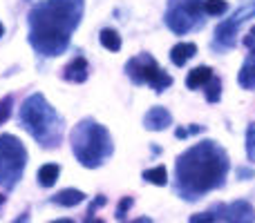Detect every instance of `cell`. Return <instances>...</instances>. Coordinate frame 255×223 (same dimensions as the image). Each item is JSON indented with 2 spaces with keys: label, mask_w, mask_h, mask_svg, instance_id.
Segmentation results:
<instances>
[{
  "label": "cell",
  "mask_w": 255,
  "mask_h": 223,
  "mask_svg": "<svg viewBox=\"0 0 255 223\" xmlns=\"http://www.w3.org/2000/svg\"><path fill=\"white\" fill-rule=\"evenodd\" d=\"M229 170V152L213 139L199 141L177 156L172 190L181 201H199L226 183Z\"/></svg>",
  "instance_id": "cell-1"
},
{
  "label": "cell",
  "mask_w": 255,
  "mask_h": 223,
  "mask_svg": "<svg viewBox=\"0 0 255 223\" xmlns=\"http://www.w3.org/2000/svg\"><path fill=\"white\" fill-rule=\"evenodd\" d=\"M85 11V0H43L27 16V38L36 54L56 58L70 47Z\"/></svg>",
  "instance_id": "cell-2"
},
{
  "label": "cell",
  "mask_w": 255,
  "mask_h": 223,
  "mask_svg": "<svg viewBox=\"0 0 255 223\" xmlns=\"http://www.w3.org/2000/svg\"><path fill=\"white\" fill-rule=\"evenodd\" d=\"M20 127L45 149H54L63 139V118L43 94H31L20 105Z\"/></svg>",
  "instance_id": "cell-3"
},
{
  "label": "cell",
  "mask_w": 255,
  "mask_h": 223,
  "mask_svg": "<svg viewBox=\"0 0 255 223\" xmlns=\"http://www.w3.org/2000/svg\"><path fill=\"white\" fill-rule=\"evenodd\" d=\"M70 143L76 161L88 170L101 167L115 154V141L110 136V130L94 118H83L76 123L70 134Z\"/></svg>",
  "instance_id": "cell-4"
},
{
  "label": "cell",
  "mask_w": 255,
  "mask_h": 223,
  "mask_svg": "<svg viewBox=\"0 0 255 223\" xmlns=\"http://www.w3.org/2000/svg\"><path fill=\"white\" fill-rule=\"evenodd\" d=\"M204 0H168L163 22L175 36H186L190 31H199L206 25Z\"/></svg>",
  "instance_id": "cell-5"
},
{
  "label": "cell",
  "mask_w": 255,
  "mask_h": 223,
  "mask_svg": "<svg viewBox=\"0 0 255 223\" xmlns=\"http://www.w3.org/2000/svg\"><path fill=\"white\" fill-rule=\"evenodd\" d=\"M27 165V149L13 134H0V188L13 190L22 179Z\"/></svg>",
  "instance_id": "cell-6"
},
{
  "label": "cell",
  "mask_w": 255,
  "mask_h": 223,
  "mask_svg": "<svg viewBox=\"0 0 255 223\" xmlns=\"http://www.w3.org/2000/svg\"><path fill=\"white\" fill-rule=\"evenodd\" d=\"M126 76L134 85H150L152 92L157 94L166 92L172 85V76L168 72H163L159 67V63L154 61V56H150L148 52L136 54L126 63Z\"/></svg>",
  "instance_id": "cell-7"
},
{
  "label": "cell",
  "mask_w": 255,
  "mask_h": 223,
  "mask_svg": "<svg viewBox=\"0 0 255 223\" xmlns=\"http://www.w3.org/2000/svg\"><path fill=\"white\" fill-rule=\"evenodd\" d=\"M255 16V0H244V4L240 9H235L226 20H222L220 25L215 27V34H213L211 40V49L215 54H224L235 49L238 45V31L249 18Z\"/></svg>",
  "instance_id": "cell-8"
},
{
  "label": "cell",
  "mask_w": 255,
  "mask_h": 223,
  "mask_svg": "<svg viewBox=\"0 0 255 223\" xmlns=\"http://www.w3.org/2000/svg\"><path fill=\"white\" fill-rule=\"evenodd\" d=\"M211 212L215 215V221H231V223H253L255 221V210L249 201L240 199L233 203H217L211 208Z\"/></svg>",
  "instance_id": "cell-9"
},
{
  "label": "cell",
  "mask_w": 255,
  "mask_h": 223,
  "mask_svg": "<svg viewBox=\"0 0 255 223\" xmlns=\"http://www.w3.org/2000/svg\"><path fill=\"white\" fill-rule=\"evenodd\" d=\"M63 80L67 83H85L90 76V63L85 56H74L65 67H63Z\"/></svg>",
  "instance_id": "cell-10"
},
{
  "label": "cell",
  "mask_w": 255,
  "mask_h": 223,
  "mask_svg": "<svg viewBox=\"0 0 255 223\" xmlns=\"http://www.w3.org/2000/svg\"><path fill=\"white\" fill-rule=\"evenodd\" d=\"M172 125V114L166 110V107L157 105V107H150L143 116V127L148 132H163Z\"/></svg>",
  "instance_id": "cell-11"
},
{
  "label": "cell",
  "mask_w": 255,
  "mask_h": 223,
  "mask_svg": "<svg viewBox=\"0 0 255 223\" xmlns=\"http://www.w3.org/2000/svg\"><path fill=\"white\" fill-rule=\"evenodd\" d=\"M238 83L242 89L255 92V49H249L247 58H244L242 67L238 72Z\"/></svg>",
  "instance_id": "cell-12"
},
{
  "label": "cell",
  "mask_w": 255,
  "mask_h": 223,
  "mask_svg": "<svg viewBox=\"0 0 255 223\" xmlns=\"http://www.w3.org/2000/svg\"><path fill=\"white\" fill-rule=\"evenodd\" d=\"M193 56H197V45L195 43H177L170 49V63L175 67H184Z\"/></svg>",
  "instance_id": "cell-13"
},
{
  "label": "cell",
  "mask_w": 255,
  "mask_h": 223,
  "mask_svg": "<svg viewBox=\"0 0 255 223\" xmlns=\"http://www.w3.org/2000/svg\"><path fill=\"white\" fill-rule=\"evenodd\" d=\"M83 201H85V194L81 192V190H74V188H65L52 197L54 206H61V208H76Z\"/></svg>",
  "instance_id": "cell-14"
},
{
  "label": "cell",
  "mask_w": 255,
  "mask_h": 223,
  "mask_svg": "<svg viewBox=\"0 0 255 223\" xmlns=\"http://www.w3.org/2000/svg\"><path fill=\"white\" fill-rule=\"evenodd\" d=\"M213 74H215V72H213V67H206V65L195 67V70H190L188 76H186V87H188V89L204 87V85L213 78Z\"/></svg>",
  "instance_id": "cell-15"
},
{
  "label": "cell",
  "mask_w": 255,
  "mask_h": 223,
  "mask_svg": "<svg viewBox=\"0 0 255 223\" xmlns=\"http://www.w3.org/2000/svg\"><path fill=\"white\" fill-rule=\"evenodd\" d=\"M58 174H61V167L56 163H45L38 167V185L40 188H52L56 183Z\"/></svg>",
  "instance_id": "cell-16"
},
{
  "label": "cell",
  "mask_w": 255,
  "mask_h": 223,
  "mask_svg": "<svg viewBox=\"0 0 255 223\" xmlns=\"http://www.w3.org/2000/svg\"><path fill=\"white\" fill-rule=\"evenodd\" d=\"M143 181L150 185H159V188H163V185H168V170L166 165H157V167H150V170H143Z\"/></svg>",
  "instance_id": "cell-17"
},
{
  "label": "cell",
  "mask_w": 255,
  "mask_h": 223,
  "mask_svg": "<svg viewBox=\"0 0 255 223\" xmlns=\"http://www.w3.org/2000/svg\"><path fill=\"white\" fill-rule=\"evenodd\" d=\"M99 40H101V45L108 49V52H119L121 49V36L117 29H101Z\"/></svg>",
  "instance_id": "cell-18"
},
{
  "label": "cell",
  "mask_w": 255,
  "mask_h": 223,
  "mask_svg": "<svg viewBox=\"0 0 255 223\" xmlns=\"http://www.w3.org/2000/svg\"><path fill=\"white\" fill-rule=\"evenodd\" d=\"M204 96H206L208 103H220L222 98V78L213 74V78L204 85Z\"/></svg>",
  "instance_id": "cell-19"
},
{
  "label": "cell",
  "mask_w": 255,
  "mask_h": 223,
  "mask_svg": "<svg viewBox=\"0 0 255 223\" xmlns=\"http://www.w3.org/2000/svg\"><path fill=\"white\" fill-rule=\"evenodd\" d=\"M229 11V2L226 0H204V13L211 18L224 16Z\"/></svg>",
  "instance_id": "cell-20"
},
{
  "label": "cell",
  "mask_w": 255,
  "mask_h": 223,
  "mask_svg": "<svg viewBox=\"0 0 255 223\" xmlns=\"http://www.w3.org/2000/svg\"><path fill=\"white\" fill-rule=\"evenodd\" d=\"M244 148H247V156L249 161L255 163V123L247 127V139H244Z\"/></svg>",
  "instance_id": "cell-21"
},
{
  "label": "cell",
  "mask_w": 255,
  "mask_h": 223,
  "mask_svg": "<svg viewBox=\"0 0 255 223\" xmlns=\"http://www.w3.org/2000/svg\"><path fill=\"white\" fill-rule=\"evenodd\" d=\"M11 107H13V96L11 94H7L4 98H0V125L11 116Z\"/></svg>",
  "instance_id": "cell-22"
},
{
  "label": "cell",
  "mask_w": 255,
  "mask_h": 223,
  "mask_svg": "<svg viewBox=\"0 0 255 223\" xmlns=\"http://www.w3.org/2000/svg\"><path fill=\"white\" fill-rule=\"evenodd\" d=\"M132 203H134V199H132V197H124V199H121V201H119V206H117V221H124L126 219V215H128V210H130V208H132Z\"/></svg>",
  "instance_id": "cell-23"
},
{
  "label": "cell",
  "mask_w": 255,
  "mask_h": 223,
  "mask_svg": "<svg viewBox=\"0 0 255 223\" xmlns=\"http://www.w3.org/2000/svg\"><path fill=\"white\" fill-rule=\"evenodd\" d=\"M199 132H204V127H202V125L177 127V130H175V136H177V139H188V136H193V134H199Z\"/></svg>",
  "instance_id": "cell-24"
},
{
  "label": "cell",
  "mask_w": 255,
  "mask_h": 223,
  "mask_svg": "<svg viewBox=\"0 0 255 223\" xmlns=\"http://www.w3.org/2000/svg\"><path fill=\"white\" fill-rule=\"evenodd\" d=\"M106 203H108V199L103 197V194H99V197L94 199L92 203H90V208H88V217H85V221H92V219H94V212H97L99 208H103Z\"/></svg>",
  "instance_id": "cell-25"
},
{
  "label": "cell",
  "mask_w": 255,
  "mask_h": 223,
  "mask_svg": "<svg viewBox=\"0 0 255 223\" xmlns=\"http://www.w3.org/2000/svg\"><path fill=\"white\" fill-rule=\"evenodd\" d=\"M188 221H190V223H211V221H215V215L208 210V212H202V215L188 217Z\"/></svg>",
  "instance_id": "cell-26"
},
{
  "label": "cell",
  "mask_w": 255,
  "mask_h": 223,
  "mask_svg": "<svg viewBox=\"0 0 255 223\" xmlns=\"http://www.w3.org/2000/svg\"><path fill=\"white\" fill-rule=\"evenodd\" d=\"M235 174H238L240 181H251V179H255V170H253V167H247V165L238 167V170H235Z\"/></svg>",
  "instance_id": "cell-27"
},
{
  "label": "cell",
  "mask_w": 255,
  "mask_h": 223,
  "mask_svg": "<svg viewBox=\"0 0 255 223\" xmlns=\"http://www.w3.org/2000/svg\"><path fill=\"white\" fill-rule=\"evenodd\" d=\"M244 45H247L249 49H255V25L249 29V34L244 36Z\"/></svg>",
  "instance_id": "cell-28"
},
{
  "label": "cell",
  "mask_w": 255,
  "mask_h": 223,
  "mask_svg": "<svg viewBox=\"0 0 255 223\" xmlns=\"http://www.w3.org/2000/svg\"><path fill=\"white\" fill-rule=\"evenodd\" d=\"M2 34H4V27H2V22H0V38H2Z\"/></svg>",
  "instance_id": "cell-29"
},
{
  "label": "cell",
  "mask_w": 255,
  "mask_h": 223,
  "mask_svg": "<svg viewBox=\"0 0 255 223\" xmlns=\"http://www.w3.org/2000/svg\"><path fill=\"white\" fill-rule=\"evenodd\" d=\"M4 199H7V197H4V194H0V206H2V203H4Z\"/></svg>",
  "instance_id": "cell-30"
}]
</instances>
